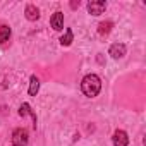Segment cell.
I'll return each instance as SVG.
<instances>
[{"instance_id":"cell-1","label":"cell","mask_w":146,"mask_h":146,"mask_svg":"<svg viewBox=\"0 0 146 146\" xmlns=\"http://www.w3.org/2000/svg\"><path fill=\"white\" fill-rule=\"evenodd\" d=\"M81 90H83V93H84L86 96H90V98L96 96V95L100 93V90H102V81H100V78H98L96 74H88V76L83 79V83H81Z\"/></svg>"},{"instance_id":"cell-2","label":"cell","mask_w":146,"mask_h":146,"mask_svg":"<svg viewBox=\"0 0 146 146\" xmlns=\"http://www.w3.org/2000/svg\"><path fill=\"white\" fill-rule=\"evenodd\" d=\"M28 141H29V136H28L26 129H16L12 132V144L14 146H28Z\"/></svg>"},{"instance_id":"cell-3","label":"cell","mask_w":146,"mask_h":146,"mask_svg":"<svg viewBox=\"0 0 146 146\" xmlns=\"http://www.w3.org/2000/svg\"><path fill=\"white\" fill-rule=\"evenodd\" d=\"M105 9H107V4L103 0H93V2L88 4V12L91 16H100V14L105 12Z\"/></svg>"},{"instance_id":"cell-4","label":"cell","mask_w":146,"mask_h":146,"mask_svg":"<svg viewBox=\"0 0 146 146\" xmlns=\"http://www.w3.org/2000/svg\"><path fill=\"white\" fill-rule=\"evenodd\" d=\"M112 143L113 146H127L129 144V137H127V132L122 131V129H117L112 136Z\"/></svg>"},{"instance_id":"cell-5","label":"cell","mask_w":146,"mask_h":146,"mask_svg":"<svg viewBox=\"0 0 146 146\" xmlns=\"http://www.w3.org/2000/svg\"><path fill=\"white\" fill-rule=\"evenodd\" d=\"M50 23H52V28H53L55 31H60V29L64 28V14H62L60 11H57V12L52 16Z\"/></svg>"},{"instance_id":"cell-6","label":"cell","mask_w":146,"mask_h":146,"mask_svg":"<svg viewBox=\"0 0 146 146\" xmlns=\"http://www.w3.org/2000/svg\"><path fill=\"white\" fill-rule=\"evenodd\" d=\"M110 55L113 58H122L125 55V45L124 43H115L110 46Z\"/></svg>"},{"instance_id":"cell-7","label":"cell","mask_w":146,"mask_h":146,"mask_svg":"<svg viewBox=\"0 0 146 146\" xmlns=\"http://www.w3.org/2000/svg\"><path fill=\"white\" fill-rule=\"evenodd\" d=\"M24 14H26V19H28V21H36V19H40V11H38L36 5H28Z\"/></svg>"},{"instance_id":"cell-8","label":"cell","mask_w":146,"mask_h":146,"mask_svg":"<svg viewBox=\"0 0 146 146\" xmlns=\"http://www.w3.org/2000/svg\"><path fill=\"white\" fill-rule=\"evenodd\" d=\"M19 115H21V117H24V115H31L33 120H35V129H36V113L31 110L29 103H23V105H21V108H19Z\"/></svg>"},{"instance_id":"cell-9","label":"cell","mask_w":146,"mask_h":146,"mask_svg":"<svg viewBox=\"0 0 146 146\" xmlns=\"http://www.w3.org/2000/svg\"><path fill=\"white\" fill-rule=\"evenodd\" d=\"M112 28H113V23H112V21L100 23V24H98V33H100L102 36H105V35H108V33L112 31Z\"/></svg>"},{"instance_id":"cell-10","label":"cell","mask_w":146,"mask_h":146,"mask_svg":"<svg viewBox=\"0 0 146 146\" xmlns=\"http://www.w3.org/2000/svg\"><path fill=\"white\" fill-rule=\"evenodd\" d=\"M9 38H11V28L2 24L0 26V45H4L5 41H9Z\"/></svg>"},{"instance_id":"cell-11","label":"cell","mask_w":146,"mask_h":146,"mask_svg":"<svg viewBox=\"0 0 146 146\" xmlns=\"http://www.w3.org/2000/svg\"><path fill=\"white\" fill-rule=\"evenodd\" d=\"M38 90H40V81H38L36 76H31V79H29V95L31 96H36Z\"/></svg>"},{"instance_id":"cell-12","label":"cell","mask_w":146,"mask_h":146,"mask_svg":"<svg viewBox=\"0 0 146 146\" xmlns=\"http://www.w3.org/2000/svg\"><path fill=\"white\" fill-rule=\"evenodd\" d=\"M72 40H74L72 31H70V29H65V35L60 38V45H62V46H69V45L72 43Z\"/></svg>"},{"instance_id":"cell-13","label":"cell","mask_w":146,"mask_h":146,"mask_svg":"<svg viewBox=\"0 0 146 146\" xmlns=\"http://www.w3.org/2000/svg\"><path fill=\"white\" fill-rule=\"evenodd\" d=\"M70 7H72V9H76V7H79V0H78V2H70Z\"/></svg>"}]
</instances>
